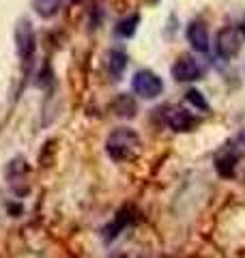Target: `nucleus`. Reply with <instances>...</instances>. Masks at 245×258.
Returning <instances> with one entry per match:
<instances>
[{"label":"nucleus","instance_id":"nucleus-1","mask_svg":"<svg viewBox=\"0 0 245 258\" xmlns=\"http://www.w3.org/2000/svg\"><path fill=\"white\" fill-rule=\"evenodd\" d=\"M140 136L129 127H116L105 140V153L114 161H129L140 153Z\"/></svg>","mask_w":245,"mask_h":258},{"label":"nucleus","instance_id":"nucleus-2","mask_svg":"<svg viewBox=\"0 0 245 258\" xmlns=\"http://www.w3.org/2000/svg\"><path fill=\"white\" fill-rule=\"evenodd\" d=\"M13 37H15V52H18L20 60L24 64L30 62L37 50V35L35 28H32V22L28 18H20L18 24H15Z\"/></svg>","mask_w":245,"mask_h":258},{"label":"nucleus","instance_id":"nucleus-3","mask_svg":"<svg viewBox=\"0 0 245 258\" xmlns=\"http://www.w3.org/2000/svg\"><path fill=\"white\" fill-rule=\"evenodd\" d=\"M132 88L138 97H142V99H157V97L163 93V82L155 71L140 69L132 80Z\"/></svg>","mask_w":245,"mask_h":258},{"label":"nucleus","instance_id":"nucleus-4","mask_svg":"<svg viewBox=\"0 0 245 258\" xmlns=\"http://www.w3.org/2000/svg\"><path fill=\"white\" fill-rule=\"evenodd\" d=\"M241 45H243V37H241V30H239V28H234V26H224L222 30L217 32L215 52L222 56V58H226V60L234 58V56L241 52Z\"/></svg>","mask_w":245,"mask_h":258},{"label":"nucleus","instance_id":"nucleus-5","mask_svg":"<svg viewBox=\"0 0 245 258\" xmlns=\"http://www.w3.org/2000/svg\"><path fill=\"white\" fill-rule=\"evenodd\" d=\"M170 74H172V78L176 80V82H196V80L202 78L204 69L200 67V62L196 60L194 56L183 54V56H178V58L174 60Z\"/></svg>","mask_w":245,"mask_h":258},{"label":"nucleus","instance_id":"nucleus-6","mask_svg":"<svg viewBox=\"0 0 245 258\" xmlns=\"http://www.w3.org/2000/svg\"><path fill=\"white\" fill-rule=\"evenodd\" d=\"M163 118H166V125L170 129H174V132H192L198 125V118L185 108H170Z\"/></svg>","mask_w":245,"mask_h":258},{"label":"nucleus","instance_id":"nucleus-7","mask_svg":"<svg viewBox=\"0 0 245 258\" xmlns=\"http://www.w3.org/2000/svg\"><path fill=\"white\" fill-rule=\"evenodd\" d=\"M185 37H187V41H190V45L194 47L196 52L204 54L209 50V30H207V26H204L202 22L194 20L190 26H187Z\"/></svg>","mask_w":245,"mask_h":258},{"label":"nucleus","instance_id":"nucleus-8","mask_svg":"<svg viewBox=\"0 0 245 258\" xmlns=\"http://www.w3.org/2000/svg\"><path fill=\"white\" fill-rule=\"evenodd\" d=\"M239 149H232V147H224L222 151H219V155L215 157V168L217 172L222 176H230L234 172V166L236 161H239Z\"/></svg>","mask_w":245,"mask_h":258},{"label":"nucleus","instance_id":"nucleus-9","mask_svg":"<svg viewBox=\"0 0 245 258\" xmlns=\"http://www.w3.org/2000/svg\"><path fill=\"white\" fill-rule=\"evenodd\" d=\"M105 67H108V74L114 80H120L127 67V54L122 50H110L108 56H105Z\"/></svg>","mask_w":245,"mask_h":258},{"label":"nucleus","instance_id":"nucleus-10","mask_svg":"<svg viewBox=\"0 0 245 258\" xmlns=\"http://www.w3.org/2000/svg\"><path fill=\"white\" fill-rule=\"evenodd\" d=\"M129 220H132V217L127 215V209H125V211H120V213H118V215L114 217V220H112V222H110V224L103 228V239H105V241L116 239V237L120 235V230H122V228H125V226L129 224Z\"/></svg>","mask_w":245,"mask_h":258},{"label":"nucleus","instance_id":"nucleus-11","mask_svg":"<svg viewBox=\"0 0 245 258\" xmlns=\"http://www.w3.org/2000/svg\"><path fill=\"white\" fill-rule=\"evenodd\" d=\"M60 5L63 0H32V9H35L37 15L41 18H54L56 13L60 11Z\"/></svg>","mask_w":245,"mask_h":258},{"label":"nucleus","instance_id":"nucleus-12","mask_svg":"<svg viewBox=\"0 0 245 258\" xmlns=\"http://www.w3.org/2000/svg\"><path fill=\"white\" fill-rule=\"evenodd\" d=\"M136 110H138V106H136V101L129 95H118L116 101H114V112H116L118 116H122V118H134Z\"/></svg>","mask_w":245,"mask_h":258},{"label":"nucleus","instance_id":"nucleus-13","mask_svg":"<svg viewBox=\"0 0 245 258\" xmlns=\"http://www.w3.org/2000/svg\"><path fill=\"white\" fill-rule=\"evenodd\" d=\"M138 24H140V15L134 13V15H127L125 20H120L116 24V35L122 37V39H132L136 35V30H138Z\"/></svg>","mask_w":245,"mask_h":258},{"label":"nucleus","instance_id":"nucleus-14","mask_svg":"<svg viewBox=\"0 0 245 258\" xmlns=\"http://www.w3.org/2000/svg\"><path fill=\"white\" fill-rule=\"evenodd\" d=\"M187 101L192 103L194 108H198V110H202V112H207L209 110V103H207V99L202 97V93L200 91H187Z\"/></svg>","mask_w":245,"mask_h":258}]
</instances>
